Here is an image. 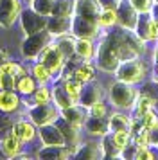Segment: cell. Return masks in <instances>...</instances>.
<instances>
[{
  "mask_svg": "<svg viewBox=\"0 0 158 160\" xmlns=\"http://www.w3.org/2000/svg\"><path fill=\"white\" fill-rule=\"evenodd\" d=\"M113 140L119 149H124L129 142V133L128 131H113Z\"/></svg>",
  "mask_w": 158,
  "mask_h": 160,
  "instance_id": "cell-33",
  "label": "cell"
},
{
  "mask_svg": "<svg viewBox=\"0 0 158 160\" xmlns=\"http://www.w3.org/2000/svg\"><path fill=\"white\" fill-rule=\"evenodd\" d=\"M56 45L59 47V51L63 52V56H65V58H70L72 54L76 52V42H74L72 38H68V36L59 38V42H57Z\"/></svg>",
  "mask_w": 158,
  "mask_h": 160,
  "instance_id": "cell-28",
  "label": "cell"
},
{
  "mask_svg": "<svg viewBox=\"0 0 158 160\" xmlns=\"http://www.w3.org/2000/svg\"><path fill=\"white\" fill-rule=\"evenodd\" d=\"M0 2H2V0H0Z\"/></svg>",
  "mask_w": 158,
  "mask_h": 160,
  "instance_id": "cell-41",
  "label": "cell"
},
{
  "mask_svg": "<svg viewBox=\"0 0 158 160\" xmlns=\"http://www.w3.org/2000/svg\"><path fill=\"white\" fill-rule=\"evenodd\" d=\"M74 11H76L77 16H83V18H88V20L99 22L101 4H99V0H77Z\"/></svg>",
  "mask_w": 158,
  "mask_h": 160,
  "instance_id": "cell-8",
  "label": "cell"
},
{
  "mask_svg": "<svg viewBox=\"0 0 158 160\" xmlns=\"http://www.w3.org/2000/svg\"><path fill=\"white\" fill-rule=\"evenodd\" d=\"M102 155V148H97V146L90 144L88 148H85L83 151L79 153V157H86V158H92V157H99Z\"/></svg>",
  "mask_w": 158,
  "mask_h": 160,
  "instance_id": "cell-36",
  "label": "cell"
},
{
  "mask_svg": "<svg viewBox=\"0 0 158 160\" xmlns=\"http://www.w3.org/2000/svg\"><path fill=\"white\" fill-rule=\"evenodd\" d=\"M115 22H117V13H115L113 9H104V11H101V15H99V25L110 27V25H113Z\"/></svg>",
  "mask_w": 158,
  "mask_h": 160,
  "instance_id": "cell-31",
  "label": "cell"
},
{
  "mask_svg": "<svg viewBox=\"0 0 158 160\" xmlns=\"http://www.w3.org/2000/svg\"><path fill=\"white\" fill-rule=\"evenodd\" d=\"M104 113H106V108H104V104L101 101L93 102L92 106H90V115L93 117H104Z\"/></svg>",
  "mask_w": 158,
  "mask_h": 160,
  "instance_id": "cell-38",
  "label": "cell"
},
{
  "mask_svg": "<svg viewBox=\"0 0 158 160\" xmlns=\"http://www.w3.org/2000/svg\"><path fill=\"white\" fill-rule=\"evenodd\" d=\"M140 36L144 40H155L158 38V22L155 18H144L140 22Z\"/></svg>",
  "mask_w": 158,
  "mask_h": 160,
  "instance_id": "cell-18",
  "label": "cell"
},
{
  "mask_svg": "<svg viewBox=\"0 0 158 160\" xmlns=\"http://www.w3.org/2000/svg\"><path fill=\"white\" fill-rule=\"evenodd\" d=\"M40 137L45 146H65L67 142L63 131L59 130V126H54V124H43L40 130Z\"/></svg>",
  "mask_w": 158,
  "mask_h": 160,
  "instance_id": "cell-7",
  "label": "cell"
},
{
  "mask_svg": "<svg viewBox=\"0 0 158 160\" xmlns=\"http://www.w3.org/2000/svg\"><path fill=\"white\" fill-rule=\"evenodd\" d=\"M50 34L47 29L40 31V32H34V34H29V38L23 42V56L29 59H36L40 54L43 52V49L49 45L50 42Z\"/></svg>",
  "mask_w": 158,
  "mask_h": 160,
  "instance_id": "cell-1",
  "label": "cell"
},
{
  "mask_svg": "<svg viewBox=\"0 0 158 160\" xmlns=\"http://www.w3.org/2000/svg\"><path fill=\"white\" fill-rule=\"evenodd\" d=\"M131 6L140 13H147L153 8V0H131Z\"/></svg>",
  "mask_w": 158,
  "mask_h": 160,
  "instance_id": "cell-35",
  "label": "cell"
},
{
  "mask_svg": "<svg viewBox=\"0 0 158 160\" xmlns=\"http://www.w3.org/2000/svg\"><path fill=\"white\" fill-rule=\"evenodd\" d=\"M65 88H67V92H68V95H70L72 99H74V102L79 101V97H81V92H83V83L79 79H67L65 81Z\"/></svg>",
  "mask_w": 158,
  "mask_h": 160,
  "instance_id": "cell-26",
  "label": "cell"
},
{
  "mask_svg": "<svg viewBox=\"0 0 158 160\" xmlns=\"http://www.w3.org/2000/svg\"><path fill=\"white\" fill-rule=\"evenodd\" d=\"M50 92H49V88H36L34 90V102L36 104H45V102H49L50 101Z\"/></svg>",
  "mask_w": 158,
  "mask_h": 160,
  "instance_id": "cell-32",
  "label": "cell"
},
{
  "mask_svg": "<svg viewBox=\"0 0 158 160\" xmlns=\"http://www.w3.org/2000/svg\"><path fill=\"white\" fill-rule=\"evenodd\" d=\"M7 61V52L6 51H0V65Z\"/></svg>",
  "mask_w": 158,
  "mask_h": 160,
  "instance_id": "cell-39",
  "label": "cell"
},
{
  "mask_svg": "<svg viewBox=\"0 0 158 160\" xmlns=\"http://www.w3.org/2000/svg\"><path fill=\"white\" fill-rule=\"evenodd\" d=\"M131 126H133V121H129L128 117L121 115V113H115L108 124V128L111 131H128Z\"/></svg>",
  "mask_w": 158,
  "mask_h": 160,
  "instance_id": "cell-20",
  "label": "cell"
},
{
  "mask_svg": "<svg viewBox=\"0 0 158 160\" xmlns=\"http://www.w3.org/2000/svg\"><path fill=\"white\" fill-rule=\"evenodd\" d=\"M79 101L83 106H92L93 102L99 101V87H88V88H83V92H81V97H79Z\"/></svg>",
  "mask_w": 158,
  "mask_h": 160,
  "instance_id": "cell-24",
  "label": "cell"
},
{
  "mask_svg": "<svg viewBox=\"0 0 158 160\" xmlns=\"http://www.w3.org/2000/svg\"><path fill=\"white\" fill-rule=\"evenodd\" d=\"M22 29L25 34H34V32H40V31L47 29V20L45 16L36 13L34 9L31 8L29 11H25L22 15Z\"/></svg>",
  "mask_w": 158,
  "mask_h": 160,
  "instance_id": "cell-3",
  "label": "cell"
},
{
  "mask_svg": "<svg viewBox=\"0 0 158 160\" xmlns=\"http://www.w3.org/2000/svg\"><path fill=\"white\" fill-rule=\"evenodd\" d=\"M16 88L20 90L22 94H34L36 90V83L32 78H29L27 74L23 76V78H20V79L16 81Z\"/></svg>",
  "mask_w": 158,
  "mask_h": 160,
  "instance_id": "cell-29",
  "label": "cell"
},
{
  "mask_svg": "<svg viewBox=\"0 0 158 160\" xmlns=\"http://www.w3.org/2000/svg\"><path fill=\"white\" fill-rule=\"evenodd\" d=\"M142 74H144V68L138 61H133V59H128L124 65L119 68V79L121 81H126V83H135V81H140L142 79Z\"/></svg>",
  "mask_w": 158,
  "mask_h": 160,
  "instance_id": "cell-9",
  "label": "cell"
},
{
  "mask_svg": "<svg viewBox=\"0 0 158 160\" xmlns=\"http://www.w3.org/2000/svg\"><path fill=\"white\" fill-rule=\"evenodd\" d=\"M63 119L68 121L70 124H74V126H81L86 121V110L83 106L72 104L68 108H63Z\"/></svg>",
  "mask_w": 158,
  "mask_h": 160,
  "instance_id": "cell-14",
  "label": "cell"
},
{
  "mask_svg": "<svg viewBox=\"0 0 158 160\" xmlns=\"http://www.w3.org/2000/svg\"><path fill=\"white\" fill-rule=\"evenodd\" d=\"M86 130L92 135H104L106 133V122L102 121V117L90 115V119H86Z\"/></svg>",
  "mask_w": 158,
  "mask_h": 160,
  "instance_id": "cell-23",
  "label": "cell"
},
{
  "mask_svg": "<svg viewBox=\"0 0 158 160\" xmlns=\"http://www.w3.org/2000/svg\"><path fill=\"white\" fill-rule=\"evenodd\" d=\"M13 133L20 138V142H29V140H32L34 135H36L34 126L29 124V122H25V121H18V122H14L13 124Z\"/></svg>",
  "mask_w": 158,
  "mask_h": 160,
  "instance_id": "cell-15",
  "label": "cell"
},
{
  "mask_svg": "<svg viewBox=\"0 0 158 160\" xmlns=\"http://www.w3.org/2000/svg\"><path fill=\"white\" fill-rule=\"evenodd\" d=\"M18 106H20V99L13 90H0V110L2 112L11 113V112H16Z\"/></svg>",
  "mask_w": 158,
  "mask_h": 160,
  "instance_id": "cell-13",
  "label": "cell"
},
{
  "mask_svg": "<svg viewBox=\"0 0 158 160\" xmlns=\"http://www.w3.org/2000/svg\"><path fill=\"white\" fill-rule=\"evenodd\" d=\"M76 54H77L81 59H88L92 58L93 54V47L90 43V38H79L77 42H76Z\"/></svg>",
  "mask_w": 158,
  "mask_h": 160,
  "instance_id": "cell-22",
  "label": "cell"
},
{
  "mask_svg": "<svg viewBox=\"0 0 158 160\" xmlns=\"http://www.w3.org/2000/svg\"><path fill=\"white\" fill-rule=\"evenodd\" d=\"M133 97H135V94L129 88V85H126V81L124 83H117L111 88V101L119 108H129L133 104Z\"/></svg>",
  "mask_w": 158,
  "mask_h": 160,
  "instance_id": "cell-6",
  "label": "cell"
},
{
  "mask_svg": "<svg viewBox=\"0 0 158 160\" xmlns=\"http://www.w3.org/2000/svg\"><path fill=\"white\" fill-rule=\"evenodd\" d=\"M74 78H76V79H79L81 83L92 81V79H93V67L90 65L88 61H85L83 65H79L77 68H76V72H74Z\"/></svg>",
  "mask_w": 158,
  "mask_h": 160,
  "instance_id": "cell-25",
  "label": "cell"
},
{
  "mask_svg": "<svg viewBox=\"0 0 158 160\" xmlns=\"http://www.w3.org/2000/svg\"><path fill=\"white\" fill-rule=\"evenodd\" d=\"M119 61H121V58L115 51L111 40L102 42V45L99 47V67L104 68V70H115Z\"/></svg>",
  "mask_w": 158,
  "mask_h": 160,
  "instance_id": "cell-4",
  "label": "cell"
},
{
  "mask_svg": "<svg viewBox=\"0 0 158 160\" xmlns=\"http://www.w3.org/2000/svg\"><path fill=\"white\" fill-rule=\"evenodd\" d=\"M65 59H67V58L63 56V52L59 51V47L54 45V43H49L45 49H43L42 54H40V61H42L43 65L49 67V70L52 74L63 68Z\"/></svg>",
  "mask_w": 158,
  "mask_h": 160,
  "instance_id": "cell-2",
  "label": "cell"
},
{
  "mask_svg": "<svg viewBox=\"0 0 158 160\" xmlns=\"http://www.w3.org/2000/svg\"><path fill=\"white\" fill-rule=\"evenodd\" d=\"M72 29V18L70 16H56L52 15V18L47 20V31L54 36L65 34Z\"/></svg>",
  "mask_w": 158,
  "mask_h": 160,
  "instance_id": "cell-12",
  "label": "cell"
},
{
  "mask_svg": "<svg viewBox=\"0 0 158 160\" xmlns=\"http://www.w3.org/2000/svg\"><path fill=\"white\" fill-rule=\"evenodd\" d=\"M151 108H153V99H149V97H140L138 99V113L140 115L147 113Z\"/></svg>",
  "mask_w": 158,
  "mask_h": 160,
  "instance_id": "cell-37",
  "label": "cell"
},
{
  "mask_svg": "<svg viewBox=\"0 0 158 160\" xmlns=\"http://www.w3.org/2000/svg\"><path fill=\"white\" fill-rule=\"evenodd\" d=\"M155 142H156V144H158V137H156V140H155Z\"/></svg>",
  "mask_w": 158,
  "mask_h": 160,
  "instance_id": "cell-40",
  "label": "cell"
},
{
  "mask_svg": "<svg viewBox=\"0 0 158 160\" xmlns=\"http://www.w3.org/2000/svg\"><path fill=\"white\" fill-rule=\"evenodd\" d=\"M52 97H54L56 104H57L61 110H63V108H68V106H72V104H76V102H74V99L68 95V92H67L65 85H63V87H56V88H54Z\"/></svg>",
  "mask_w": 158,
  "mask_h": 160,
  "instance_id": "cell-19",
  "label": "cell"
},
{
  "mask_svg": "<svg viewBox=\"0 0 158 160\" xmlns=\"http://www.w3.org/2000/svg\"><path fill=\"white\" fill-rule=\"evenodd\" d=\"M32 74H34V79H38L40 83H45V81L50 79V76H52V72L49 70V67L43 65L42 61L38 63V65H34V68H32Z\"/></svg>",
  "mask_w": 158,
  "mask_h": 160,
  "instance_id": "cell-30",
  "label": "cell"
},
{
  "mask_svg": "<svg viewBox=\"0 0 158 160\" xmlns=\"http://www.w3.org/2000/svg\"><path fill=\"white\" fill-rule=\"evenodd\" d=\"M20 15L18 0H2L0 2V27H11Z\"/></svg>",
  "mask_w": 158,
  "mask_h": 160,
  "instance_id": "cell-5",
  "label": "cell"
},
{
  "mask_svg": "<svg viewBox=\"0 0 158 160\" xmlns=\"http://www.w3.org/2000/svg\"><path fill=\"white\" fill-rule=\"evenodd\" d=\"M22 142H20V138L16 137L14 133H11V135H7L4 140H2V153L6 155V157H16L18 153H20V148H22Z\"/></svg>",
  "mask_w": 158,
  "mask_h": 160,
  "instance_id": "cell-17",
  "label": "cell"
},
{
  "mask_svg": "<svg viewBox=\"0 0 158 160\" xmlns=\"http://www.w3.org/2000/svg\"><path fill=\"white\" fill-rule=\"evenodd\" d=\"M142 126L146 128V130H149V131H153V130H158V119L151 112H147V113H144V122H142Z\"/></svg>",
  "mask_w": 158,
  "mask_h": 160,
  "instance_id": "cell-34",
  "label": "cell"
},
{
  "mask_svg": "<svg viewBox=\"0 0 158 160\" xmlns=\"http://www.w3.org/2000/svg\"><path fill=\"white\" fill-rule=\"evenodd\" d=\"M31 119H32V122L38 124V126L50 124L56 119V110L52 108V106H49V102H45V104H36L34 108H31Z\"/></svg>",
  "mask_w": 158,
  "mask_h": 160,
  "instance_id": "cell-11",
  "label": "cell"
},
{
  "mask_svg": "<svg viewBox=\"0 0 158 160\" xmlns=\"http://www.w3.org/2000/svg\"><path fill=\"white\" fill-rule=\"evenodd\" d=\"M74 9H76V2H72V0H56L54 2V8H52V15L70 16Z\"/></svg>",
  "mask_w": 158,
  "mask_h": 160,
  "instance_id": "cell-21",
  "label": "cell"
},
{
  "mask_svg": "<svg viewBox=\"0 0 158 160\" xmlns=\"http://www.w3.org/2000/svg\"><path fill=\"white\" fill-rule=\"evenodd\" d=\"M117 22H121L124 27L133 29L136 25V15H135V8L131 6H119V13H117Z\"/></svg>",
  "mask_w": 158,
  "mask_h": 160,
  "instance_id": "cell-16",
  "label": "cell"
},
{
  "mask_svg": "<svg viewBox=\"0 0 158 160\" xmlns=\"http://www.w3.org/2000/svg\"><path fill=\"white\" fill-rule=\"evenodd\" d=\"M31 8L34 9L36 13H40V15L49 16V15H52L54 2L52 0H31Z\"/></svg>",
  "mask_w": 158,
  "mask_h": 160,
  "instance_id": "cell-27",
  "label": "cell"
},
{
  "mask_svg": "<svg viewBox=\"0 0 158 160\" xmlns=\"http://www.w3.org/2000/svg\"><path fill=\"white\" fill-rule=\"evenodd\" d=\"M97 23L99 22H95V20H88V18L76 15V18L72 20V31L79 38H92L97 32Z\"/></svg>",
  "mask_w": 158,
  "mask_h": 160,
  "instance_id": "cell-10",
  "label": "cell"
}]
</instances>
